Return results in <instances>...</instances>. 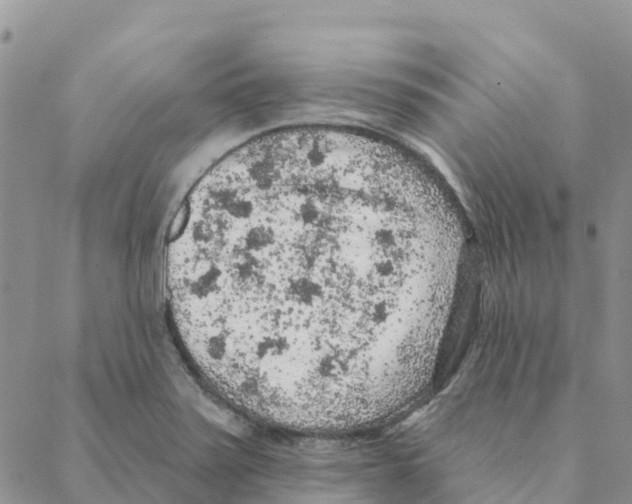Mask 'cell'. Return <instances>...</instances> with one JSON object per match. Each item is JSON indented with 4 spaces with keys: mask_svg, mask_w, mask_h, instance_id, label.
I'll list each match as a JSON object with an SVG mask.
<instances>
[{
    "mask_svg": "<svg viewBox=\"0 0 632 504\" xmlns=\"http://www.w3.org/2000/svg\"><path fill=\"white\" fill-rule=\"evenodd\" d=\"M443 263L439 226L406 166L329 137L219 163L168 250L204 377L243 411L303 421L355 416L411 379Z\"/></svg>",
    "mask_w": 632,
    "mask_h": 504,
    "instance_id": "6da1fadb",
    "label": "cell"
}]
</instances>
